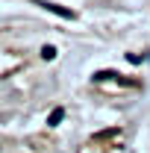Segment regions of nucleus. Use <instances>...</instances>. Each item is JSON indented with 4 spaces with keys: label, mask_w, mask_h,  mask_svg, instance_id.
Returning <instances> with one entry per match:
<instances>
[{
    "label": "nucleus",
    "mask_w": 150,
    "mask_h": 153,
    "mask_svg": "<svg viewBox=\"0 0 150 153\" xmlns=\"http://www.w3.org/2000/svg\"><path fill=\"white\" fill-rule=\"evenodd\" d=\"M59 121H62V109H56V112L50 115V127H56Z\"/></svg>",
    "instance_id": "1"
}]
</instances>
